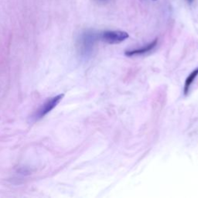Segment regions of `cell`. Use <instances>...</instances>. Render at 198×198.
<instances>
[{"instance_id":"6da1fadb","label":"cell","mask_w":198,"mask_h":198,"mask_svg":"<svg viewBox=\"0 0 198 198\" xmlns=\"http://www.w3.org/2000/svg\"><path fill=\"white\" fill-rule=\"evenodd\" d=\"M98 39V33H94L92 30H87L84 32L79 39L80 49L83 54L86 55V54H91L96 41Z\"/></svg>"},{"instance_id":"7a4b0ae2","label":"cell","mask_w":198,"mask_h":198,"mask_svg":"<svg viewBox=\"0 0 198 198\" xmlns=\"http://www.w3.org/2000/svg\"><path fill=\"white\" fill-rule=\"evenodd\" d=\"M129 34L126 32L119 31V30H116V31L108 30L100 33L99 39H101L107 43L117 44L126 40L129 38Z\"/></svg>"},{"instance_id":"3957f363","label":"cell","mask_w":198,"mask_h":198,"mask_svg":"<svg viewBox=\"0 0 198 198\" xmlns=\"http://www.w3.org/2000/svg\"><path fill=\"white\" fill-rule=\"evenodd\" d=\"M64 94H58V95L55 96L54 97H51V98L48 99L43 105L40 107V109L37 111L36 114V119H39V118H42L43 117L45 116L46 115L51 112L59 103L61 101V100L63 99Z\"/></svg>"},{"instance_id":"277c9868","label":"cell","mask_w":198,"mask_h":198,"mask_svg":"<svg viewBox=\"0 0 198 198\" xmlns=\"http://www.w3.org/2000/svg\"><path fill=\"white\" fill-rule=\"evenodd\" d=\"M157 43H158L157 39H155V40H153V42L149 43L147 46H146V47H141V48H138V49H135V50H132V51H126V55L131 57V56H135V55H142V54H146V53L150 52V51H151L152 50H153V49L155 48V47L156 46Z\"/></svg>"},{"instance_id":"5b68a950","label":"cell","mask_w":198,"mask_h":198,"mask_svg":"<svg viewBox=\"0 0 198 198\" xmlns=\"http://www.w3.org/2000/svg\"><path fill=\"white\" fill-rule=\"evenodd\" d=\"M197 75H198V68H196V70H194V71H193V72L188 76V77H187V80H186L185 85H184V94H188L189 89H190V86H191V85L193 84V80H194L195 78L197 77Z\"/></svg>"},{"instance_id":"8992f818","label":"cell","mask_w":198,"mask_h":198,"mask_svg":"<svg viewBox=\"0 0 198 198\" xmlns=\"http://www.w3.org/2000/svg\"><path fill=\"white\" fill-rule=\"evenodd\" d=\"M96 1H97V2H108L109 0H96Z\"/></svg>"},{"instance_id":"52a82bcc","label":"cell","mask_w":198,"mask_h":198,"mask_svg":"<svg viewBox=\"0 0 198 198\" xmlns=\"http://www.w3.org/2000/svg\"><path fill=\"white\" fill-rule=\"evenodd\" d=\"M189 4H192L193 2H194V0H186Z\"/></svg>"}]
</instances>
